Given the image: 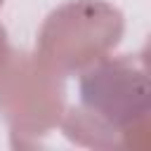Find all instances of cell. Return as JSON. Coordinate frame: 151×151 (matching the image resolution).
Listing matches in <instances>:
<instances>
[{
	"mask_svg": "<svg viewBox=\"0 0 151 151\" xmlns=\"http://www.w3.org/2000/svg\"><path fill=\"white\" fill-rule=\"evenodd\" d=\"M2 2V0H0ZM5 57H7V40H5V31H2V26H0V68H2V64H5Z\"/></svg>",
	"mask_w": 151,
	"mask_h": 151,
	"instance_id": "1",
	"label": "cell"
}]
</instances>
